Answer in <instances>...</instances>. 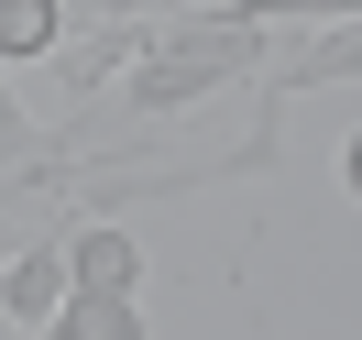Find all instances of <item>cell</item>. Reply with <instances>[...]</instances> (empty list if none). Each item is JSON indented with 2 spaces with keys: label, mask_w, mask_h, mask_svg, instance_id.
<instances>
[{
  "label": "cell",
  "mask_w": 362,
  "mask_h": 340,
  "mask_svg": "<svg viewBox=\"0 0 362 340\" xmlns=\"http://www.w3.org/2000/svg\"><path fill=\"white\" fill-rule=\"evenodd\" d=\"M45 329L55 340H143V296H88V286H66L45 307Z\"/></svg>",
  "instance_id": "2"
},
{
  "label": "cell",
  "mask_w": 362,
  "mask_h": 340,
  "mask_svg": "<svg viewBox=\"0 0 362 340\" xmlns=\"http://www.w3.org/2000/svg\"><path fill=\"white\" fill-rule=\"evenodd\" d=\"M0 340H33V329H11V318H0Z\"/></svg>",
  "instance_id": "7"
},
{
  "label": "cell",
  "mask_w": 362,
  "mask_h": 340,
  "mask_svg": "<svg viewBox=\"0 0 362 340\" xmlns=\"http://www.w3.org/2000/svg\"><path fill=\"white\" fill-rule=\"evenodd\" d=\"M55 154H66L55 121H33L23 99H11V77H0V176H11V165H55Z\"/></svg>",
  "instance_id": "4"
},
{
  "label": "cell",
  "mask_w": 362,
  "mask_h": 340,
  "mask_svg": "<svg viewBox=\"0 0 362 340\" xmlns=\"http://www.w3.org/2000/svg\"><path fill=\"white\" fill-rule=\"evenodd\" d=\"M55 11H66V33H77V23H110V11H132V0H55Z\"/></svg>",
  "instance_id": "6"
},
{
  "label": "cell",
  "mask_w": 362,
  "mask_h": 340,
  "mask_svg": "<svg viewBox=\"0 0 362 340\" xmlns=\"http://www.w3.org/2000/svg\"><path fill=\"white\" fill-rule=\"evenodd\" d=\"M55 252H66V286H88V296H143V230H121V220H66Z\"/></svg>",
  "instance_id": "1"
},
{
  "label": "cell",
  "mask_w": 362,
  "mask_h": 340,
  "mask_svg": "<svg viewBox=\"0 0 362 340\" xmlns=\"http://www.w3.org/2000/svg\"><path fill=\"white\" fill-rule=\"evenodd\" d=\"M242 23H351L362 0H230Z\"/></svg>",
  "instance_id": "5"
},
{
  "label": "cell",
  "mask_w": 362,
  "mask_h": 340,
  "mask_svg": "<svg viewBox=\"0 0 362 340\" xmlns=\"http://www.w3.org/2000/svg\"><path fill=\"white\" fill-rule=\"evenodd\" d=\"M55 33H66V11H55V0H0V77H11V66H45Z\"/></svg>",
  "instance_id": "3"
}]
</instances>
